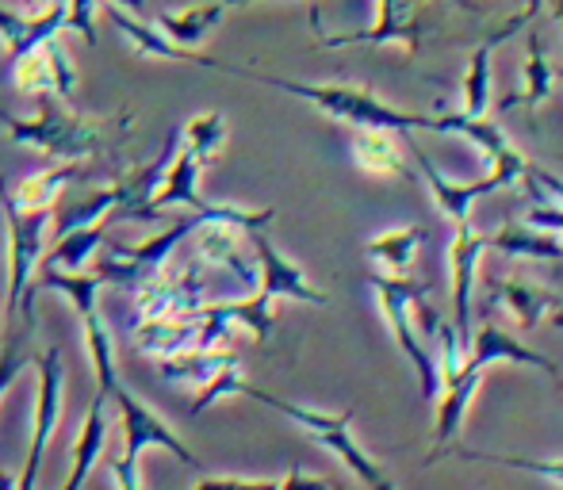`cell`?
Segmentation results:
<instances>
[{
  "instance_id": "1",
  "label": "cell",
  "mask_w": 563,
  "mask_h": 490,
  "mask_svg": "<svg viewBox=\"0 0 563 490\" xmlns=\"http://www.w3.org/2000/svg\"><path fill=\"white\" fill-rule=\"evenodd\" d=\"M216 69L245 81L268 85V89H280L288 97H299L307 104H314L322 115L330 120L349 123L353 131H391V134H410V131H433V115H418V112H399L387 100H379L376 92L361 89V85H311V81H291V77H276L265 69H250V66H223Z\"/></svg>"
},
{
  "instance_id": "2",
  "label": "cell",
  "mask_w": 563,
  "mask_h": 490,
  "mask_svg": "<svg viewBox=\"0 0 563 490\" xmlns=\"http://www.w3.org/2000/svg\"><path fill=\"white\" fill-rule=\"evenodd\" d=\"M0 126L8 138L20 142L27 149H38L46 157H58V165H81V157L104 154L112 142L123 138L134 126L131 112L119 120H89V115H62L54 104H43L35 120H20V115L0 108Z\"/></svg>"
},
{
  "instance_id": "3",
  "label": "cell",
  "mask_w": 563,
  "mask_h": 490,
  "mask_svg": "<svg viewBox=\"0 0 563 490\" xmlns=\"http://www.w3.org/2000/svg\"><path fill=\"white\" fill-rule=\"evenodd\" d=\"M250 245L257 253V268H261V283H257V296L242 299V303H227V314L234 326H245L257 342H268L273 334V303L276 299H296V303H311V307H327L330 296L319 291L307 272L288 260L280 249L273 245L265 231H253Z\"/></svg>"
},
{
  "instance_id": "4",
  "label": "cell",
  "mask_w": 563,
  "mask_h": 490,
  "mask_svg": "<svg viewBox=\"0 0 563 490\" xmlns=\"http://www.w3.org/2000/svg\"><path fill=\"white\" fill-rule=\"evenodd\" d=\"M238 394H245V399H253V402H261V407L276 410V414H284L288 422H296L299 430L307 433V437H314L322 448H327V453H334L338 460L345 464V468L353 471L356 479H361L364 490H399V487H395V479L376 464V456L364 453L361 441L353 437V430H349V425H353V410L327 414V410L299 407V402H288V399H280V394L261 391V387H253L250 379H245Z\"/></svg>"
},
{
  "instance_id": "5",
  "label": "cell",
  "mask_w": 563,
  "mask_h": 490,
  "mask_svg": "<svg viewBox=\"0 0 563 490\" xmlns=\"http://www.w3.org/2000/svg\"><path fill=\"white\" fill-rule=\"evenodd\" d=\"M368 283L379 299V314H384L387 330L395 334V345L407 353V360L418 371V383H422V399H441V368L433 357L430 342L422 337L415 319V303L430 296V283H415V280H391V276L368 272Z\"/></svg>"
},
{
  "instance_id": "6",
  "label": "cell",
  "mask_w": 563,
  "mask_h": 490,
  "mask_svg": "<svg viewBox=\"0 0 563 490\" xmlns=\"http://www.w3.org/2000/svg\"><path fill=\"white\" fill-rule=\"evenodd\" d=\"M0 211H4V223H8V314H20L27 307L31 280L35 272H43V234L51 215H27V211L15 208L12 200V185L8 177H0Z\"/></svg>"
},
{
  "instance_id": "7",
  "label": "cell",
  "mask_w": 563,
  "mask_h": 490,
  "mask_svg": "<svg viewBox=\"0 0 563 490\" xmlns=\"http://www.w3.org/2000/svg\"><path fill=\"white\" fill-rule=\"evenodd\" d=\"M203 307H208L203 272L196 265H188V268H180V272H162L157 280H150L131 291V326L192 319V314H200Z\"/></svg>"
},
{
  "instance_id": "8",
  "label": "cell",
  "mask_w": 563,
  "mask_h": 490,
  "mask_svg": "<svg viewBox=\"0 0 563 490\" xmlns=\"http://www.w3.org/2000/svg\"><path fill=\"white\" fill-rule=\"evenodd\" d=\"M38 371V399H35V437H31V453L23 464L20 490H35L38 483V468H43V456L51 437L58 433V417H62V391H66V365H62V349L51 345L35 357Z\"/></svg>"
},
{
  "instance_id": "9",
  "label": "cell",
  "mask_w": 563,
  "mask_h": 490,
  "mask_svg": "<svg viewBox=\"0 0 563 490\" xmlns=\"http://www.w3.org/2000/svg\"><path fill=\"white\" fill-rule=\"evenodd\" d=\"M104 394L108 399H115V407H119V422H123V453L126 456H142L146 448H165V453L177 456L185 468H200V460L192 456V448H188L185 441H180L177 433H173L169 425H165L162 417L146 407V402L134 399L119 379L108 387Z\"/></svg>"
},
{
  "instance_id": "10",
  "label": "cell",
  "mask_w": 563,
  "mask_h": 490,
  "mask_svg": "<svg viewBox=\"0 0 563 490\" xmlns=\"http://www.w3.org/2000/svg\"><path fill=\"white\" fill-rule=\"evenodd\" d=\"M433 131L460 134V138L472 142V146L487 157L490 172L503 177V185H514V180L526 177L529 162L518 154V146L506 138V131L495 120H472V115H464V112H449V115H433Z\"/></svg>"
},
{
  "instance_id": "11",
  "label": "cell",
  "mask_w": 563,
  "mask_h": 490,
  "mask_svg": "<svg viewBox=\"0 0 563 490\" xmlns=\"http://www.w3.org/2000/svg\"><path fill=\"white\" fill-rule=\"evenodd\" d=\"M12 81L27 97H54L58 92L66 104H74L77 97V69L69 62L66 46H62V38H51V43L23 54L20 62H12Z\"/></svg>"
},
{
  "instance_id": "12",
  "label": "cell",
  "mask_w": 563,
  "mask_h": 490,
  "mask_svg": "<svg viewBox=\"0 0 563 490\" xmlns=\"http://www.w3.org/2000/svg\"><path fill=\"white\" fill-rule=\"evenodd\" d=\"M541 12H544V4L521 8L518 15H510L506 23H498V31H490V35L472 51V58H467V69H464V81H460L464 115H472V120H487V108H490V54H495L498 46L506 43V38L518 35L521 27H533V20Z\"/></svg>"
},
{
  "instance_id": "13",
  "label": "cell",
  "mask_w": 563,
  "mask_h": 490,
  "mask_svg": "<svg viewBox=\"0 0 563 490\" xmlns=\"http://www.w3.org/2000/svg\"><path fill=\"white\" fill-rule=\"evenodd\" d=\"M376 23L361 31H345V35H322V46L330 51H341V46H379V43H399L407 46V54L418 51L422 43V23H418V4H395V0H379L376 8Z\"/></svg>"
},
{
  "instance_id": "14",
  "label": "cell",
  "mask_w": 563,
  "mask_h": 490,
  "mask_svg": "<svg viewBox=\"0 0 563 490\" xmlns=\"http://www.w3.org/2000/svg\"><path fill=\"white\" fill-rule=\"evenodd\" d=\"M490 249L487 234H479L472 223L467 226H456L452 234V245H449V268H452V326H456L460 342L467 345L472 334V283H475V272H479V260L483 253Z\"/></svg>"
},
{
  "instance_id": "15",
  "label": "cell",
  "mask_w": 563,
  "mask_h": 490,
  "mask_svg": "<svg viewBox=\"0 0 563 490\" xmlns=\"http://www.w3.org/2000/svg\"><path fill=\"white\" fill-rule=\"evenodd\" d=\"M69 27V4H35V8H8L0 4V38L8 46V62H20L35 46L58 38Z\"/></svg>"
},
{
  "instance_id": "16",
  "label": "cell",
  "mask_w": 563,
  "mask_h": 490,
  "mask_svg": "<svg viewBox=\"0 0 563 490\" xmlns=\"http://www.w3.org/2000/svg\"><path fill=\"white\" fill-rule=\"evenodd\" d=\"M407 149L415 154V162H418V169H422V177H426V185H430L438 208L445 211V219H452L456 226H467V219H472L475 203H479L483 196L506 188L503 177H495V172H487L483 180H467V185H460V180H452V177H445V172H438V165H433L430 157H426L422 149L415 146V142H407Z\"/></svg>"
},
{
  "instance_id": "17",
  "label": "cell",
  "mask_w": 563,
  "mask_h": 490,
  "mask_svg": "<svg viewBox=\"0 0 563 490\" xmlns=\"http://www.w3.org/2000/svg\"><path fill=\"white\" fill-rule=\"evenodd\" d=\"M196 249H200V260L219 268H230L245 288L261 283V268H257V253L250 245V231L230 223H203L196 231Z\"/></svg>"
},
{
  "instance_id": "18",
  "label": "cell",
  "mask_w": 563,
  "mask_h": 490,
  "mask_svg": "<svg viewBox=\"0 0 563 490\" xmlns=\"http://www.w3.org/2000/svg\"><path fill=\"white\" fill-rule=\"evenodd\" d=\"M108 15H112V23L119 27V35L126 38V43L134 46V54H142V58H162V62H192V66H208L216 69L219 62L208 58V54L200 51H185V46L169 43V38L162 35V31L154 27V23H146L139 15V8H126V4H108L104 8Z\"/></svg>"
},
{
  "instance_id": "19",
  "label": "cell",
  "mask_w": 563,
  "mask_h": 490,
  "mask_svg": "<svg viewBox=\"0 0 563 490\" xmlns=\"http://www.w3.org/2000/svg\"><path fill=\"white\" fill-rule=\"evenodd\" d=\"M487 291L495 303H503V311L514 314V322H518L521 330H533L541 326V319H556L563 322V296L556 291L541 288V283H526V280H510V276H490L487 280Z\"/></svg>"
},
{
  "instance_id": "20",
  "label": "cell",
  "mask_w": 563,
  "mask_h": 490,
  "mask_svg": "<svg viewBox=\"0 0 563 490\" xmlns=\"http://www.w3.org/2000/svg\"><path fill=\"white\" fill-rule=\"evenodd\" d=\"M490 365H529V368H541L544 376H556V365H552L544 353L521 345L510 330L495 326V322H483V330L472 337V357H467V368L487 371Z\"/></svg>"
},
{
  "instance_id": "21",
  "label": "cell",
  "mask_w": 563,
  "mask_h": 490,
  "mask_svg": "<svg viewBox=\"0 0 563 490\" xmlns=\"http://www.w3.org/2000/svg\"><path fill=\"white\" fill-rule=\"evenodd\" d=\"M349 154H353L356 169L376 180L407 177V157H402V146L391 131H353Z\"/></svg>"
},
{
  "instance_id": "22",
  "label": "cell",
  "mask_w": 563,
  "mask_h": 490,
  "mask_svg": "<svg viewBox=\"0 0 563 490\" xmlns=\"http://www.w3.org/2000/svg\"><path fill=\"white\" fill-rule=\"evenodd\" d=\"M108 394L97 391V399H92L89 407V417H85L81 433H77L74 441V456H69V476L66 483H62V490H81L85 479L92 476V468L100 464V453H104V441H108Z\"/></svg>"
},
{
  "instance_id": "23",
  "label": "cell",
  "mask_w": 563,
  "mask_h": 490,
  "mask_svg": "<svg viewBox=\"0 0 563 490\" xmlns=\"http://www.w3.org/2000/svg\"><path fill=\"white\" fill-rule=\"evenodd\" d=\"M479 383H483V371H472L467 368L464 376L456 379V383L449 387L445 394L438 399V422H433V448H430V460L426 464H433L441 453L456 441V433L464 430V417H467V407H472V399H475V391H479Z\"/></svg>"
},
{
  "instance_id": "24",
  "label": "cell",
  "mask_w": 563,
  "mask_h": 490,
  "mask_svg": "<svg viewBox=\"0 0 563 490\" xmlns=\"http://www.w3.org/2000/svg\"><path fill=\"white\" fill-rule=\"evenodd\" d=\"M426 231L422 226H395V231L376 234L364 253L379 268V276H391V280H410V265H415V253L422 245Z\"/></svg>"
},
{
  "instance_id": "25",
  "label": "cell",
  "mask_w": 563,
  "mask_h": 490,
  "mask_svg": "<svg viewBox=\"0 0 563 490\" xmlns=\"http://www.w3.org/2000/svg\"><path fill=\"white\" fill-rule=\"evenodd\" d=\"M74 177H81V165H51V169L20 180V185L12 188L15 208L27 211V215H51L54 203H58V196H62V188H66Z\"/></svg>"
},
{
  "instance_id": "26",
  "label": "cell",
  "mask_w": 563,
  "mask_h": 490,
  "mask_svg": "<svg viewBox=\"0 0 563 490\" xmlns=\"http://www.w3.org/2000/svg\"><path fill=\"white\" fill-rule=\"evenodd\" d=\"M227 15V4H192L185 12H169V8H154V20H157V31H162L169 43L185 46L192 51L211 27Z\"/></svg>"
},
{
  "instance_id": "27",
  "label": "cell",
  "mask_w": 563,
  "mask_h": 490,
  "mask_svg": "<svg viewBox=\"0 0 563 490\" xmlns=\"http://www.w3.org/2000/svg\"><path fill=\"white\" fill-rule=\"evenodd\" d=\"M490 249L506 257H537V260H563V242L556 234H544L529 223H506L495 234H487Z\"/></svg>"
},
{
  "instance_id": "28",
  "label": "cell",
  "mask_w": 563,
  "mask_h": 490,
  "mask_svg": "<svg viewBox=\"0 0 563 490\" xmlns=\"http://www.w3.org/2000/svg\"><path fill=\"white\" fill-rule=\"evenodd\" d=\"M560 81V69L549 62V54H544L541 38H537V31L529 35V54H526V66H521V89L514 92V97L503 100V108H537L544 104V100L552 97V85Z\"/></svg>"
},
{
  "instance_id": "29",
  "label": "cell",
  "mask_w": 563,
  "mask_h": 490,
  "mask_svg": "<svg viewBox=\"0 0 563 490\" xmlns=\"http://www.w3.org/2000/svg\"><path fill=\"white\" fill-rule=\"evenodd\" d=\"M230 368H238V357L230 349H219V353L196 349V353H180V357H169L157 365L162 379H169V383H196L200 391Z\"/></svg>"
},
{
  "instance_id": "30",
  "label": "cell",
  "mask_w": 563,
  "mask_h": 490,
  "mask_svg": "<svg viewBox=\"0 0 563 490\" xmlns=\"http://www.w3.org/2000/svg\"><path fill=\"white\" fill-rule=\"evenodd\" d=\"M108 231H112V219L62 238L51 253H46L43 268H51V272H85V265L97 257L100 245H108Z\"/></svg>"
},
{
  "instance_id": "31",
  "label": "cell",
  "mask_w": 563,
  "mask_h": 490,
  "mask_svg": "<svg viewBox=\"0 0 563 490\" xmlns=\"http://www.w3.org/2000/svg\"><path fill=\"white\" fill-rule=\"evenodd\" d=\"M38 288L43 291H62V296L74 303V311L81 314V319H89V314L100 311V276L97 272H51V268H43L38 272Z\"/></svg>"
},
{
  "instance_id": "32",
  "label": "cell",
  "mask_w": 563,
  "mask_h": 490,
  "mask_svg": "<svg viewBox=\"0 0 563 490\" xmlns=\"http://www.w3.org/2000/svg\"><path fill=\"white\" fill-rule=\"evenodd\" d=\"M223 146H227V115L223 112H203L185 126V149H192L196 162H200L203 169L219 162Z\"/></svg>"
},
{
  "instance_id": "33",
  "label": "cell",
  "mask_w": 563,
  "mask_h": 490,
  "mask_svg": "<svg viewBox=\"0 0 563 490\" xmlns=\"http://www.w3.org/2000/svg\"><path fill=\"white\" fill-rule=\"evenodd\" d=\"M85 322V342H89V357H92V371H97V391H108L115 383V345L112 334H108L104 314H89Z\"/></svg>"
},
{
  "instance_id": "34",
  "label": "cell",
  "mask_w": 563,
  "mask_h": 490,
  "mask_svg": "<svg viewBox=\"0 0 563 490\" xmlns=\"http://www.w3.org/2000/svg\"><path fill=\"white\" fill-rule=\"evenodd\" d=\"M456 456L472 464H495V468L529 471V476L552 479V483L563 487V460H541V456H514V453H479V448H460Z\"/></svg>"
},
{
  "instance_id": "35",
  "label": "cell",
  "mask_w": 563,
  "mask_h": 490,
  "mask_svg": "<svg viewBox=\"0 0 563 490\" xmlns=\"http://www.w3.org/2000/svg\"><path fill=\"white\" fill-rule=\"evenodd\" d=\"M521 185H526V192H529V203H556V208L563 211V177H556V172H549V169H541V165L529 162Z\"/></svg>"
},
{
  "instance_id": "36",
  "label": "cell",
  "mask_w": 563,
  "mask_h": 490,
  "mask_svg": "<svg viewBox=\"0 0 563 490\" xmlns=\"http://www.w3.org/2000/svg\"><path fill=\"white\" fill-rule=\"evenodd\" d=\"M108 471H112L119 490H146V483H142V471H139V456L119 453L108 460Z\"/></svg>"
},
{
  "instance_id": "37",
  "label": "cell",
  "mask_w": 563,
  "mask_h": 490,
  "mask_svg": "<svg viewBox=\"0 0 563 490\" xmlns=\"http://www.w3.org/2000/svg\"><path fill=\"white\" fill-rule=\"evenodd\" d=\"M192 490H280V479H238V476H216L200 479Z\"/></svg>"
},
{
  "instance_id": "38",
  "label": "cell",
  "mask_w": 563,
  "mask_h": 490,
  "mask_svg": "<svg viewBox=\"0 0 563 490\" xmlns=\"http://www.w3.org/2000/svg\"><path fill=\"white\" fill-rule=\"evenodd\" d=\"M104 12L100 4H69V31H81L85 43H97V31H92V15Z\"/></svg>"
},
{
  "instance_id": "39",
  "label": "cell",
  "mask_w": 563,
  "mask_h": 490,
  "mask_svg": "<svg viewBox=\"0 0 563 490\" xmlns=\"http://www.w3.org/2000/svg\"><path fill=\"white\" fill-rule=\"evenodd\" d=\"M280 490H338L330 479L322 476H307V471H288V476L280 479Z\"/></svg>"
},
{
  "instance_id": "40",
  "label": "cell",
  "mask_w": 563,
  "mask_h": 490,
  "mask_svg": "<svg viewBox=\"0 0 563 490\" xmlns=\"http://www.w3.org/2000/svg\"><path fill=\"white\" fill-rule=\"evenodd\" d=\"M0 490H20V479H12L4 468H0Z\"/></svg>"
},
{
  "instance_id": "41",
  "label": "cell",
  "mask_w": 563,
  "mask_h": 490,
  "mask_svg": "<svg viewBox=\"0 0 563 490\" xmlns=\"http://www.w3.org/2000/svg\"><path fill=\"white\" fill-rule=\"evenodd\" d=\"M552 12H556V20H560V27H563V4H556ZM560 81H563V69H560Z\"/></svg>"
},
{
  "instance_id": "42",
  "label": "cell",
  "mask_w": 563,
  "mask_h": 490,
  "mask_svg": "<svg viewBox=\"0 0 563 490\" xmlns=\"http://www.w3.org/2000/svg\"><path fill=\"white\" fill-rule=\"evenodd\" d=\"M556 238H560V242H563V231H560V234H556Z\"/></svg>"
}]
</instances>
